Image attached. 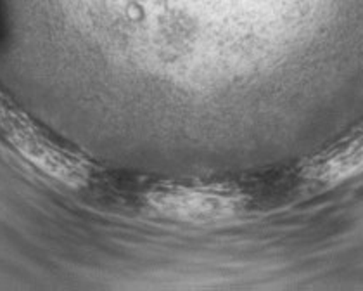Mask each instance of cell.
<instances>
[{"instance_id":"cell-1","label":"cell","mask_w":363,"mask_h":291,"mask_svg":"<svg viewBox=\"0 0 363 291\" xmlns=\"http://www.w3.org/2000/svg\"><path fill=\"white\" fill-rule=\"evenodd\" d=\"M0 133L7 143L18 149L23 158L33 163L43 174L73 187L85 184L89 177L85 161L54 143L30 118L14 109L4 97H0Z\"/></svg>"},{"instance_id":"cell-2","label":"cell","mask_w":363,"mask_h":291,"mask_svg":"<svg viewBox=\"0 0 363 291\" xmlns=\"http://www.w3.org/2000/svg\"><path fill=\"white\" fill-rule=\"evenodd\" d=\"M145 204L163 217L204 222L238 214L240 198L222 187H161L145 194Z\"/></svg>"}]
</instances>
